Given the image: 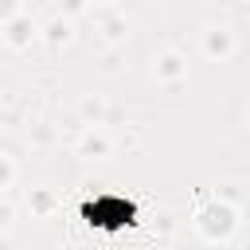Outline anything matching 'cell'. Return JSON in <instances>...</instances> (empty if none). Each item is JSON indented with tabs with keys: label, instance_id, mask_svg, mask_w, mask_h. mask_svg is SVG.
<instances>
[{
	"label": "cell",
	"instance_id": "6da1fadb",
	"mask_svg": "<svg viewBox=\"0 0 250 250\" xmlns=\"http://www.w3.org/2000/svg\"><path fill=\"white\" fill-rule=\"evenodd\" d=\"M82 215H86L90 227H125V223H133L137 211H133V203H125V199H117V195H102V199L86 203Z\"/></svg>",
	"mask_w": 250,
	"mask_h": 250
}]
</instances>
